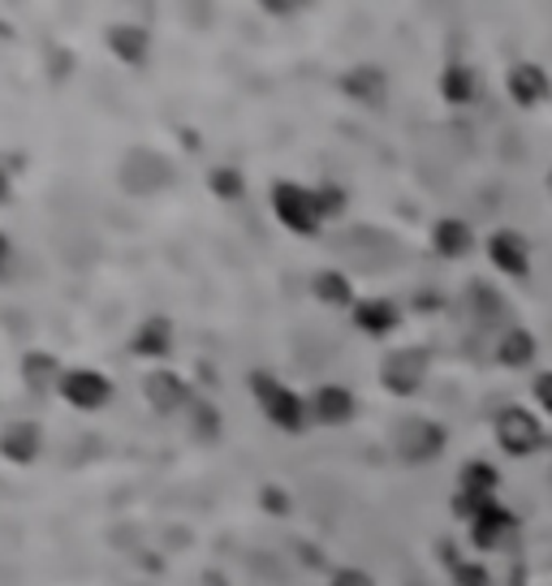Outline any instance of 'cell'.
Listing matches in <instances>:
<instances>
[{"mask_svg":"<svg viewBox=\"0 0 552 586\" xmlns=\"http://www.w3.org/2000/svg\"><path fill=\"white\" fill-rule=\"evenodd\" d=\"M143 401L147 410L160 414V419H173V414H186L191 401H195V389L186 376H177L173 367H156L143 376Z\"/></svg>","mask_w":552,"mask_h":586,"instance_id":"7","label":"cell"},{"mask_svg":"<svg viewBox=\"0 0 552 586\" xmlns=\"http://www.w3.org/2000/svg\"><path fill=\"white\" fill-rule=\"evenodd\" d=\"M117 182L125 195L156 198L177 182V168H173V160L164 156V152H156V147H130V152L121 156Z\"/></svg>","mask_w":552,"mask_h":586,"instance_id":"2","label":"cell"},{"mask_svg":"<svg viewBox=\"0 0 552 586\" xmlns=\"http://www.w3.org/2000/svg\"><path fill=\"white\" fill-rule=\"evenodd\" d=\"M350 315H355V328L367 332V337H389L401 323V311H397L393 298H358Z\"/></svg>","mask_w":552,"mask_h":586,"instance_id":"17","label":"cell"},{"mask_svg":"<svg viewBox=\"0 0 552 586\" xmlns=\"http://www.w3.org/2000/svg\"><path fill=\"white\" fill-rule=\"evenodd\" d=\"M307 405H311V423H319V428H346L358 414V397L346 384H319L307 397Z\"/></svg>","mask_w":552,"mask_h":586,"instance_id":"11","label":"cell"},{"mask_svg":"<svg viewBox=\"0 0 552 586\" xmlns=\"http://www.w3.org/2000/svg\"><path fill=\"white\" fill-rule=\"evenodd\" d=\"M549 186H552V177H549Z\"/></svg>","mask_w":552,"mask_h":586,"instance_id":"34","label":"cell"},{"mask_svg":"<svg viewBox=\"0 0 552 586\" xmlns=\"http://www.w3.org/2000/svg\"><path fill=\"white\" fill-rule=\"evenodd\" d=\"M428 367H432V353L423 346H401L380 362V384L393 397H415L428 380Z\"/></svg>","mask_w":552,"mask_h":586,"instance_id":"6","label":"cell"},{"mask_svg":"<svg viewBox=\"0 0 552 586\" xmlns=\"http://www.w3.org/2000/svg\"><path fill=\"white\" fill-rule=\"evenodd\" d=\"M453 586H492V574L479 561H458L453 565Z\"/></svg>","mask_w":552,"mask_h":586,"instance_id":"28","label":"cell"},{"mask_svg":"<svg viewBox=\"0 0 552 586\" xmlns=\"http://www.w3.org/2000/svg\"><path fill=\"white\" fill-rule=\"evenodd\" d=\"M505 91H510V100L518 104V109H535V104L549 100L552 82L535 61H518V65L510 70V79H505Z\"/></svg>","mask_w":552,"mask_h":586,"instance_id":"15","label":"cell"},{"mask_svg":"<svg viewBox=\"0 0 552 586\" xmlns=\"http://www.w3.org/2000/svg\"><path fill=\"white\" fill-rule=\"evenodd\" d=\"M488 259H492V268L501 276L522 280V276L531 273V241L518 229H497V234L488 237Z\"/></svg>","mask_w":552,"mask_h":586,"instance_id":"12","label":"cell"},{"mask_svg":"<svg viewBox=\"0 0 552 586\" xmlns=\"http://www.w3.org/2000/svg\"><path fill=\"white\" fill-rule=\"evenodd\" d=\"M186 423H191V435H195V440H207V444H216V440H221V431H225L221 410H216L212 401H203V397H195V401H191V410H186Z\"/></svg>","mask_w":552,"mask_h":586,"instance_id":"24","label":"cell"},{"mask_svg":"<svg viewBox=\"0 0 552 586\" xmlns=\"http://www.w3.org/2000/svg\"><path fill=\"white\" fill-rule=\"evenodd\" d=\"M273 203V216L280 220V229H289L294 237H316L324 225V212H319L316 186H303V182H273L268 191Z\"/></svg>","mask_w":552,"mask_h":586,"instance_id":"3","label":"cell"},{"mask_svg":"<svg viewBox=\"0 0 552 586\" xmlns=\"http://www.w3.org/2000/svg\"><path fill=\"white\" fill-rule=\"evenodd\" d=\"M61 376H65V367H61L57 353H48V350L22 353V384H27V392L52 397V392L61 389Z\"/></svg>","mask_w":552,"mask_h":586,"instance_id":"16","label":"cell"},{"mask_svg":"<svg viewBox=\"0 0 552 586\" xmlns=\"http://www.w3.org/2000/svg\"><path fill=\"white\" fill-rule=\"evenodd\" d=\"M9 198H13V177H9V168L0 164V207H4Z\"/></svg>","mask_w":552,"mask_h":586,"instance_id":"33","label":"cell"},{"mask_svg":"<svg viewBox=\"0 0 552 586\" xmlns=\"http://www.w3.org/2000/svg\"><path fill=\"white\" fill-rule=\"evenodd\" d=\"M43 453V428L35 419H9L0 428V458L9 466H35Z\"/></svg>","mask_w":552,"mask_h":586,"instance_id":"9","label":"cell"},{"mask_svg":"<svg viewBox=\"0 0 552 586\" xmlns=\"http://www.w3.org/2000/svg\"><path fill=\"white\" fill-rule=\"evenodd\" d=\"M393 453L406 466H428L444 453V428L432 423V419L410 414L393 428Z\"/></svg>","mask_w":552,"mask_h":586,"instance_id":"5","label":"cell"},{"mask_svg":"<svg viewBox=\"0 0 552 586\" xmlns=\"http://www.w3.org/2000/svg\"><path fill=\"white\" fill-rule=\"evenodd\" d=\"M316 198H319L324 220H333V216H341V212H346V191H341V186H333V182L316 186Z\"/></svg>","mask_w":552,"mask_h":586,"instance_id":"27","label":"cell"},{"mask_svg":"<svg viewBox=\"0 0 552 586\" xmlns=\"http://www.w3.org/2000/svg\"><path fill=\"white\" fill-rule=\"evenodd\" d=\"M57 397L70 405V410H82V414H95V410H109L113 405V397H117V384L104 376V371H95V367H65V376H61V389Z\"/></svg>","mask_w":552,"mask_h":586,"instance_id":"4","label":"cell"},{"mask_svg":"<svg viewBox=\"0 0 552 586\" xmlns=\"http://www.w3.org/2000/svg\"><path fill=\"white\" fill-rule=\"evenodd\" d=\"M440 95H444L449 104H471L474 95H479V79H474V70L467 61H449V65H444V74H440Z\"/></svg>","mask_w":552,"mask_h":586,"instance_id":"22","label":"cell"},{"mask_svg":"<svg viewBox=\"0 0 552 586\" xmlns=\"http://www.w3.org/2000/svg\"><path fill=\"white\" fill-rule=\"evenodd\" d=\"M259 501H264L268 513H289V496H285L280 487H264V492H259Z\"/></svg>","mask_w":552,"mask_h":586,"instance_id":"30","label":"cell"},{"mask_svg":"<svg viewBox=\"0 0 552 586\" xmlns=\"http://www.w3.org/2000/svg\"><path fill=\"white\" fill-rule=\"evenodd\" d=\"M177 350V328L168 315H147L139 319V328L130 332V353L134 358H147V362H164Z\"/></svg>","mask_w":552,"mask_h":586,"instance_id":"10","label":"cell"},{"mask_svg":"<svg viewBox=\"0 0 552 586\" xmlns=\"http://www.w3.org/2000/svg\"><path fill=\"white\" fill-rule=\"evenodd\" d=\"M341 91L358 100V104H367V109H376V104H385V91H389V79L376 70V65H358L350 70L346 79H341Z\"/></svg>","mask_w":552,"mask_h":586,"instance_id":"20","label":"cell"},{"mask_svg":"<svg viewBox=\"0 0 552 586\" xmlns=\"http://www.w3.org/2000/svg\"><path fill=\"white\" fill-rule=\"evenodd\" d=\"M510 535H513V513L501 505V501H488V505L471 517V544L479 547V552L501 547Z\"/></svg>","mask_w":552,"mask_h":586,"instance_id":"14","label":"cell"},{"mask_svg":"<svg viewBox=\"0 0 552 586\" xmlns=\"http://www.w3.org/2000/svg\"><path fill=\"white\" fill-rule=\"evenodd\" d=\"M531 392H535L540 410L552 419V371H540V376H535V384H531Z\"/></svg>","mask_w":552,"mask_h":586,"instance_id":"29","label":"cell"},{"mask_svg":"<svg viewBox=\"0 0 552 586\" xmlns=\"http://www.w3.org/2000/svg\"><path fill=\"white\" fill-rule=\"evenodd\" d=\"M207 186H212V195L225 198V203H234V198L246 195V177H242V168H229V164L212 168V173H207Z\"/></svg>","mask_w":552,"mask_h":586,"instance_id":"26","label":"cell"},{"mask_svg":"<svg viewBox=\"0 0 552 586\" xmlns=\"http://www.w3.org/2000/svg\"><path fill=\"white\" fill-rule=\"evenodd\" d=\"M311 298L316 302H324V307H350L355 311V285H350V276L341 273V268H319L316 276H311Z\"/></svg>","mask_w":552,"mask_h":586,"instance_id":"19","label":"cell"},{"mask_svg":"<svg viewBox=\"0 0 552 586\" xmlns=\"http://www.w3.org/2000/svg\"><path fill=\"white\" fill-rule=\"evenodd\" d=\"M251 397H255L259 414H264L276 431H285V435H303L307 423H311L307 397L298 389H289L285 380H276L273 371H264V367L251 371Z\"/></svg>","mask_w":552,"mask_h":586,"instance_id":"1","label":"cell"},{"mask_svg":"<svg viewBox=\"0 0 552 586\" xmlns=\"http://www.w3.org/2000/svg\"><path fill=\"white\" fill-rule=\"evenodd\" d=\"M471 311H474V319H479L483 328H501V319L510 315V307L501 302V294H497L492 285L474 280V285H471Z\"/></svg>","mask_w":552,"mask_h":586,"instance_id":"25","label":"cell"},{"mask_svg":"<svg viewBox=\"0 0 552 586\" xmlns=\"http://www.w3.org/2000/svg\"><path fill=\"white\" fill-rule=\"evenodd\" d=\"M328 586H371V578H367L362 569H337Z\"/></svg>","mask_w":552,"mask_h":586,"instance_id":"31","label":"cell"},{"mask_svg":"<svg viewBox=\"0 0 552 586\" xmlns=\"http://www.w3.org/2000/svg\"><path fill=\"white\" fill-rule=\"evenodd\" d=\"M497 362L510 367V371L531 367V362H535V337H531L527 328H505V332L497 337Z\"/></svg>","mask_w":552,"mask_h":586,"instance_id":"21","label":"cell"},{"mask_svg":"<svg viewBox=\"0 0 552 586\" xmlns=\"http://www.w3.org/2000/svg\"><path fill=\"white\" fill-rule=\"evenodd\" d=\"M104 43L121 65H147V56H152V31L143 22H113L104 31Z\"/></svg>","mask_w":552,"mask_h":586,"instance_id":"13","label":"cell"},{"mask_svg":"<svg viewBox=\"0 0 552 586\" xmlns=\"http://www.w3.org/2000/svg\"><path fill=\"white\" fill-rule=\"evenodd\" d=\"M9 268H13V241H9V234L0 229V280L9 276Z\"/></svg>","mask_w":552,"mask_h":586,"instance_id":"32","label":"cell"},{"mask_svg":"<svg viewBox=\"0 0 552 586\" xmlns=\"http://www.w3.org/2000/svg\"><path fill=\"white\" fill-rule=\"evenodd\" d=\"M432 250L440 259H467L474 250V234L467 220H458V216H444V220H436L432 225Z\"/></svg>","mask_w":552,"mask_h":586,"instance_id":"18","label":"cell"},{"mask_svg":"<svg viewBox=\"0 0 552 586\" xmlns=\"http://www.w3.org/2000/svg\"><path fill=\"white\" fill-rule=\"evenodd\" d=\"M497 444L510 453V458H531L540 444H544V423L535 410L527 405H505L497 414Z\"/></svg>","mask_w":552,"mask_h":586,"instance_id":"8","label":"cell"},{"mask_svg":"<svg viewBox=\"0 0 552 586\" xmlns=\"http://www.w3.org/2000/svg\"><path fill=\"white\" fill-rule=\"evenodd\" d=\"M497 487H501V470H492L488 462H467L458 474V492L474 501H497Z\"/></svg>","mask_w":552,"mask_h":586,"instance_id":"23","label":"cell"}]
</instances>
